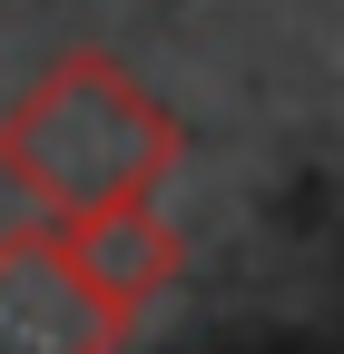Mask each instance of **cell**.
<instances>
[{
	"label": "cell",
	"instance_id": "1",
	"mask_svg": "<svg viewBox=\"0 0 344 354\" xmlns=\"http://www.w3.org/2000/svg\"><path fill=\"white\" fill-rule=\"evenodd\" d=\"M187 158V128L118 50H59L0 109V187L30 216H99L157 197Z\"/></svg>",
	"mask_w": 344,
	"mask_h": 354
},
{
	"label": "cell",
	"instance_id": "2",
	"mask_svg": "<svg viewBox=\"0 0 344 354\" xmlns=\"http://www.w3.org/2000/svg\"><path fill=\"white\" fill-rule=\"evenodd\" d=\"M128 335L138 325L69 266L50 216L0 236V354H118Z\"/></svg>",
	"mask_w": 344,
	"mask_h": 354
},
{
	"label": "cell",
	"instance_id": "3",
	"mask_svg": "<svg viewBox=\"0 0 344 354\" xmlns=\"http://www.w3.org/2000/svg\"><path fill=\"white\" fill-rule=\"evenodd\" d=\"M50 227H59L69 266L118 305L128 325H138L148 305L178 286V266H187V246H178V227L157 216V197H138V207H99V216H50Z\"/></svg>",
	"mask_w": 344,
	"mask_h": 354
}]
</instances>
